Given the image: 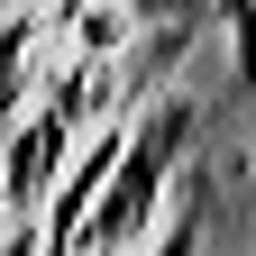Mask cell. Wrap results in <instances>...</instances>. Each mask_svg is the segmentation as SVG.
<instances>
[{
	"instance_id": "cell-2",
	"label": "cell",
	"mask_w": 256,
	"mask_h": 256,
	"mask_svg": "<svg viewBox=\"0 0 256 256\" xmlns=\"http://www.w3.org/2000/svg\"><path fill=\"white\" fill-rule=\"evenodd\" d=\"M146 256H192V210H174V220H165V238H156Z\"/></svg>"
},
{
	"instance_id": "cell-1",
	"label": "cell",
	"mask_w": 256,
	"mask_h": 256,
	"mask_svg": "<svg viewBox=\"0 0 256 256\" xmlns=\"http://www.w3.org/2000/svg\"><path fill=\"white\" fill-rule=\"evenodd\" d=\"M183 128H192V101H156V119L138 128V156L101 183V202L82 220V247H128L138 229H156V192L183 165Z\"/></svg>"
},
{
	"instance_id": "cell-3",
	"label": "cell",
	"mask_w": 256,
	"mask_h": 256,
	"mask_svg": "<svg viewBox=\"0 0 256 256\" xmlns=\"http://www.w3.org/2000/svg\"><path fill=\"white\" fill-rule=\"evenodd\" d=\"M128 10H138V18H183L192 0H128Z\"/></svg>"
}]
</instances>
